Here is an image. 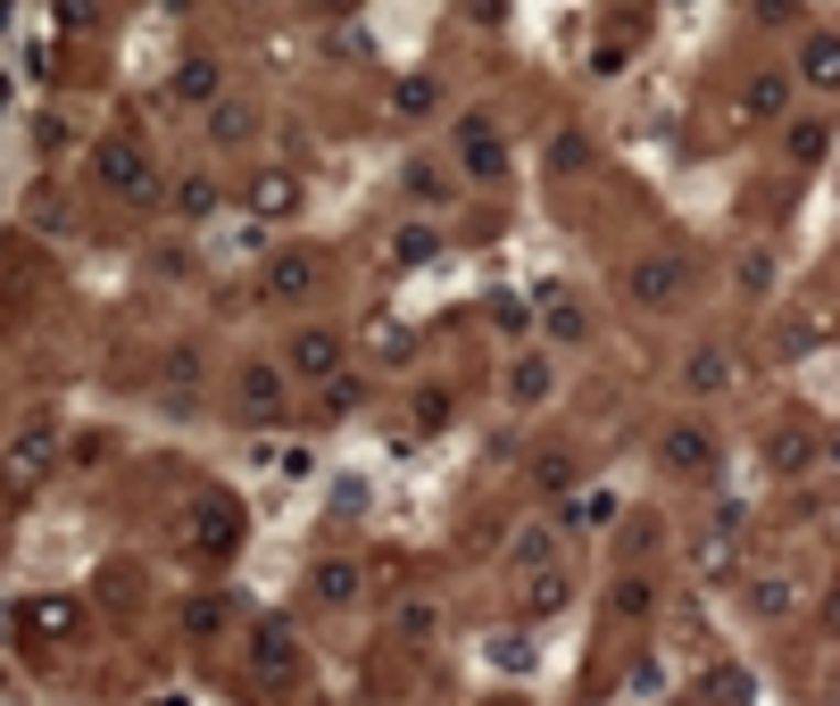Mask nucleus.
<instances>
[{"label": "nucleus", "instance_id": "nucleus-24", "mask_svg": "<svg viewBox=\"0 0 840 706\" xmlns=\"http://www.w3.org/2000/svg\"><path fill=\"white\" fill-rule=\"evenodd\" d=\"M608 516H617V499H608V490H599V499H575V507H566V523H608Z\"/></svg>", "mask_w": 840, "mask_h": 706}, {"label": "nucleus", "instance_id": "nucleus-18", "mask_svg": "<svg viewBox=\"0 0 840 706\" xmlns=\"http://www.w3.org/2000/svg\"><path fill=\"white\" fill-rule=\"evenodd\" d=\"M400 184H408V200H425V208H433V200H441V191H449V184H441V167H433V158H416V167L400 175Z\"/></svg>", "mask_w": 840, "mask_h": 706}, {"label": "nucleus", "instance_id": "nucleus-26", "mask_svg": "<svg viewBox=\"0 0 840 706\" xmlns=\"http://www.w3.org/2000/svg\"><path fill=\"white\" fill-rule=\"evenodd\" d=\"M832 632H840V598H832Z\"/></svg>", "mask_w": 840, "mask_h": 706}, {"label": "nucleus", "instance_id": "nucleus-21", "mask_svg": "<svg viewBox=\"0 0 840 706\" xmlns=\"http://www.w3.org/2000/svg\"><path fill=\"white\" fill-rule=\"evenodd\" d=\"M549 333H558V341H582V308H575V299H549Z\"/></svg>", "mask_w": 840, "mask_h": 706}, {"label": "nucleus", "instance_id": "nucleus-11", "mask_svg": "<svg viewBox=\"0 0 840 706\" xmlns=\"http://www.w3.org/2000/svg\"><path fill=\"white\" fill-rule=\"evenodd\" d=\"M250 208H259V217H292L299 184H292V175H259V184H250Z\"/></svg>", "mask_w": 840, "mask_h": 706}, {"label": "nucleus", "instance_id": "nucleus-2", "mask_svg": "<svg viewBox=\"0 0 840 706\" xmlns=\"http://www.w3.org/2000/svg\"><path fill=\"white\" fill-rule=\"evenodd\" d=\"M458 167L474 175V184H508V142L491 117H458Z\"/></svg>", "mask_w": 840, "mask_h": 706}, {"label": "nucleus", "instance_id": "nucleus-10", "mask_svg": "<svg viewBox=\"0 0 840 706\" xmlns=\"http://www.w3.org/2000/svg\"><path fill=\"white\" fill-rule=\"evenodd\" d=\"M799 75H807V84H823V92H840V34H816V42H807V51H799Z\"/></svg>", "mask_w": 840, "mask_h": 706}, {"label": "nucleus", "instance_id": "nucleus-12", "mask_svg": "<svg viewBox=\"0 0 840 706\" xmlns=\"http://www.w3.org/2000/svg\"><path fill=\"white\" fill-rule=\"evenodd\" d=\"M259 673H266V682H292V673H299L292 632H283V624H275V632H259Z\"/></svg>", "mask_w": 840, "mask_h": 706}, {"label": "nucleus", "instance_id": "nucleus-4", "mask_svg": "<svg viewBox=\"0 0 840 706\" xmlns=\"http://www.w3.org/2000/svg\"><path fill=\"white\" fill-rule=\"evenodd\" d=\"M233 408H242L250 424H259V416H283V408H292V374H283V366H242Z\"/></svg>", "mask_w": 840, "mask_h": 706}, {"label": "nucleus", "instance_id": "nucleus-13", "mask_svg": "<svg viewBox=\"0 0 840 706\" xmlns=\"http://www.w3.org/2000/svg\"><path fill=\"white\" fill-rule=\"evenodd\" d=\"M392 109L400 117H433V109H441V75H408V84L392 92Z\"/></svg>", "mask_w": 840, "mask_h": 706}, {"label": "nucleus", "instance_id": "nucleus-8", "mask_svg": "<svg viewBox=\"0 0 840 706\" xmlns=\"http://www.w3.org/2000/svg\"><path fill=\"white\" fill-rule=\"evenodd\" d=\"M732 374L741 366H732V350H716V341L683 357V390H699V399H708V390H732Z\"/></svg>", "mask_w": 840, "mask_h": 706}, {"label": "nucleus", "instance_id": "nucleus-7", "mask_svg": "<svg viewBox=\"0 0 840 706\" xmlns=\"http://www.w3.org/2000/svg\"><path fill=\"white\" fill-rule=\"evenodd\" d=\"M549 390H558V366H549L542 350H533V357H516V366H508V399H516V408H542Z\"/></svg>", "mask_w": 840, "mask_h": 706}, {"label": "nucleus", "instance_id": "nucleus-14", "mask_svg": "<svg viewBox=\"0 0 840 706\" xmlns=\"http://www.w3.org/2000/svg\"><path fill=\"white\" fill-rule=\"evenodd\" d=\"M433 250H441V233H433V224H400V233H392V266H425Z\"/></svg>", "mask_w": 840, "mask_h": 706}, {"label": "nucleus", "instance_id": "nucleus-20", "mask_svg": "<svg viewBox=\"0 0 840 706\" xmlns=\"http://www.w3.org/2000/svg\"><path fill=\"white\" fill-rule=\"evenodd\" d=\"M175 92H184V100H208V92H217V67H208V58H192V67L175 75Z\"/></svg>", "mask_w": 840, "mask_h": 706}, {"label": "nucleus", "instance_id": "nucleus-9", "mask_svg": "<svg viewBox=\"0 0 840 706\" xmlns=\"http://www.w3.org/2000/svg\"><path fill=\"white\" fill-rule=\"evenodd\" d=\"M783 109H790V75H757V84L741 92V117H749V125H774Z\"/></svg>", "mask_w": 840, "mask_h": 706}, {"label": "nucleus", "instance_id": "nucleus-15", "mask_svg": "<svg viewBox=\"0 0 840 706\" xmlns=\"http://www.w3.org/2000/svg\"><path fill=\"white\" fill-rule=\"evenodd\" d=\"M392 632H408V640H416V649H425V640H433V632H441V607H433V598H408V607H400V615H392Z\"/></svg>", "mask_w": 840, "mask_h": 706}, {"label": "nucleus", "instance_id": "nucleus-5", "mask_svg": "<svg viewBox=\"0 0 840 706\" xmlns=\"http://www.w3.org/2000/svg\"><path fill=\"white\" fill-rule=\"evenodd\" d=\"M657 465H666V474H708L716 465V432L708 424H674L666 441H657Z\"/></svg>", "mask_w": 840, "mask_h": 706}, {"label": "nucleus", "instance_id": "nucleus-25", "mask_svg": "<svg viewBox=\"0 0 840 706\" xmlns=\"http://www.w3.org/2000/svg\"><path fill=\"white\" fill-rule=\"evenodd\" d=\"M317 9H350V0H317Z\"/></svg>", "mask_w": 840, "mask_h": 706}, {"label": "nucleus", "instance_id": "nucleus-6", "mask_svg": "<svg viewBox=\"0 0 840 706\" xmlns=\"http://www.w3.org/2000/svg\"><path fill=\"white\" fill-rule=\"evenodd\" d=\"M683 283H691V266H683V258H641L633 275H624V291H633V308H666Z\"/></svg>", "mask_w": 840, "mask_h": 706}, {"label": "nucleus", "instance_id": "nucleus-3", "mask_svg": "<svg viewBox=\"0 0 840 706\" xmlns=\"http://www.w3.org/2000/svg\"><path fill=\"white\" fill-rule=\"evenodd\" d=\"M283 374H292V383H334V374H341V333H334V324H299Z\"/></svg>", "mask_w": 840, "mask_h": 706}, {"label": "nucleus", "instance_id": "nucleus-1", "mask_svg": "<svg viewBox=\"0 0 840 706\" xmlns=\"http://www.w3.org/2000/svg\"><path fill=\"white\" fill-rule=\"evenodd\" d=\"M317 291H325V250H275L259 266V299H275V308H299Z\"/></svg>", "mask_w": 840, "mask_h": 706}, {"label": "nucleus", "instance_id": "nucleus-23", "mask_svg": "<svg viewBox=\"0 0 840 706\" xmlns=\"http://www.w3.org/2000/svg\"><path fill=\"white\" fill-rule=\"evenodd\" d=\"M823 142H832V133H823L816 117H807V125H790V158H823Z\"/></svg>", "mask_w": 840, "mask_h": 706}, {"label": "nucleus", "instance_id": "nucleus-17", "mask_svg": "<svg viewBox=\"0 0 840 706\" xmlns=\"http://www.w3.org/2000/svg\"><path fill=\"white\" fill-rule=\"evenodd\" d=\"M175 208H184V217H208V208H217V184H208V175H184V184H175Z\"/></svg>", "mask_w": 840, "mask_h": 706}, {"label": "nucleus", "instance_id": "nucleus-16", "mask_svg": "<svg viewBox=\"0 0 840 706\" xmlns=\"http://www.w3.org/2000/svg\"><path fill=\"white\" fill-rule=\"evenodd\" d=\"M100 167H109V184H117V191H133V200H150V167H142V158H126V150H109Z\"/></svg>", "mask_w": 840, "mask_h": 706}, {"label": "nucleus", "instance_id": "nucleus-22", "mask_svg": "<svg viewBox=\"0 0 840 706\" xmlns=\"http://www.w3.org/2000/svg\"><path fill=\"white\" fill-rule=\"evenodd\" d=\"M217 142H250V109H242V100H225V109H217Z\"/></svg>", "mask_w": 840, "mask_h": 706}, {"label": "nucleus", "instance_id": "nucleus-19", "mask_svg": "<svg viewBox=\"0 0 840 706\" xmlns=\"http://www.w3.org/2000/svg\"><path fill=\"white\" fill-rule=\"evenodd\" d=\"M317 598H358V565H317Z\"/></svg>", "mask_w": 840, "mask_h": 706}]
</instances>
